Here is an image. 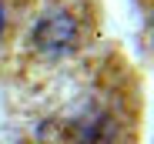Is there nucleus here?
<instances>
[{
  "mask_svg": "<svg viewBox=\"0 0 154 144\" xmlns=\"http://www.w3.org/2000/svg\"><path fill=\"white\" fill-rule=\"evenodd\" d=\"M0 34H4V7H0Z\"/></svg>",
  "mask_w": 154,
  "mask_h": 144,
  "instance_id": "1",
  "label": "nucleus"
}]
</instances>
